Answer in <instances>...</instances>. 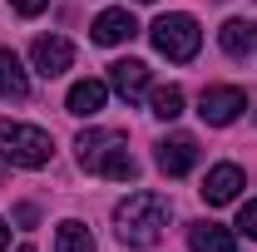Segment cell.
I'll list each match as a JSON object with an SVG mask.
<instances>
[{
  "label": "cell",
  "mask_w": 257,
  "mask_h": 252,
  "mask_svg": "<svg viewBox=\"0 0 257 252\" xmlns=\"http://www.w3.org/2000/svg\"><path fill=\"white\" fill-rule=\"evenodd\" d=\"M30 60H35V69H40L45 79H55V74H64V69L74 64V45H69L64 35H40L30 45Z\"/></svg>",
  "instance_id": "cell-7"
},
{
  "label": "cell",
  "mask_w": 257,
  "mask_h": 252,
  "mask_svg": "<svg viewBox=\"0 0 257 252\" xmlns=\"http://www.w3.org/2000/svg\"><path fill=\"white\" fill-rule=\"evenodd\" d=\"M252 40H257V25H247V20H227L223 30H218V45H223L232 60H242L252 50Z\"/></svg>",
  "instance_id": "cell-14"
},
{
  "label": "cell",
  "mask_w": 257,
  "mask_h": 252,
  "mask_svg": "<svg viewBox=\"0 0 257 252\" xmlns=\"http://www.w3.org/2000/svg\"><path fill=\"white\" fill-rule=\"evenodd\" d=\"M149 40H154V50L168 55L173 64H188L193 55H198V45H203V30H198L193 15H159L154 30H149Z\"/></svg>",
  "instance_id": "cell-4"
},
{
  "label": "cell",
  "mask_w": 257,
  "mask_h": 252,
  "mask_svg": "<svg viewBox=\"0 0 257 252\" xmlns=\"http://www.w3.org/2000/svg\"><path fill=\"white\" fill-rule=\"evenodd\" d=\"M168 218H173V203L163 198V193H128L124 203L114 208V227H119V242H128V247H154L163 237V227H168Z\"/></svg>",
  "instance_id": "cell-1"
},
{
  "label": "cell",
  "mask_w": 257,
  "mask_h": 252,
  "mask_svg": "<svg viewBox=\"0 0 257 252\" xmlns=\"http://www.w3.org/2000/svg\"><path fill=\"white\" fill-rule=\"evenodd\" d=\"M109 84H114L119 99L134 104V99L149 89V64H144V60H114V64H109Z\"/></svg>",
  "instance_id": "cell-9"
},
{
  "label": "cell",
  "mask_w": 257,
  "mask_h": 252,
  "mask_svg": "<svg viewBox=\"0 0 257 252\" xmlns=\"http://www.w3.org/2000/svg\"><path fill=\"white\" fill-rule=\"evenodd\" d=\"M149 104H154V114H159V119H168V124H173V119L183 114V89H178V84H159Z\"/></svg>",
  "instance_id": "cell-16"
},
{
  "label": "cell",
  "mask_w": 257,
  "mask_h": 252,
  "mask_svg": "<svg viewBox=\"0 0 257 252\" xmlns=\"http://www.w3.org/2000/svg\"><path fill=\"white\" fill-rule=\"evenodd\" d=\"M237 232H242V237H257V198H252V203H242V213H237Z\"/></svg>",
  "instance_id": "cell-17"
},
{
  "label": "cell",
  "mask_w": 257,
  "mask_h": 252,
  "mask_svg": "<svg viewBox=\"0 0 257 252\" xmlns=\"http://www.w3.org/2000/svg\"><path fill=\"white\" fill-rule=\"evenodd\" d=\"M104 99H109V84H104V79H79V84L69 89V99H64V109H69L74 119H94L99 109H104Z\"/></svg>",
  "instance_id": "cell-10"
},
{
  "label": "cell",
  "mask_w": 257,
  "mask_h": 252,
  "mask_svg": "<svg viewBox=\"0 0 257 252\" xmlns=\"http://www.w3.org/2000/svg\"><path fill=\"white\" fill-rule=\"evenodd\" d=\"M10 5H15V10H20V15H40V10H45V5H50V0H10Z\"/></svg>",
  "instance_id": "cell-18"
},
{
  "label": "cell",
  "mask_w": 257,
  "mask_h": 252,
  "mask_svg": "<svg viewBox=\"0 0 257 252\" xmlns=\"http://www.w3.org/2000/svg\"><path fill=\"white\" fill-rule=\"evenodd\" d=\"M242 188H247V173H242L237 163H218V168H208V178H203V203H208V208H223V203H232Z\"/></svg>",
  "instance_id": "cell-6"
},
{
  "label": "cell",
  "mask_w": 257,
  "mask_h": 252,
  "mask_svg": "<svg viewBox=\"0 0 257 252\" xmlns=\"http://www.w3.org/2000/svg\"><path fill=\"white\" fill-rule=\"evenodd\" d=\"M55 154L50 134L35 124H20V119H0V158L15 163V168H45Z\"/></svg>",
  "instance_id": "cell-3"
},
{
  "label": "cell",
  "mask_w": 257,
  "mask_h": 252,
  "mask_svg": "<svg viewBox=\"0 0 257 252\" xmlns=\"http://www.w3.org/2000/svg\"><path fill=\"white\" fill-rule=\"evenodd\" d=\"M154 158H159V168L168 178H183V173H193V163H198V139L193 134H168Z\"/></svg>",
  "instance_id": "cell-8"
},
{
  "label": "cell",
  "mask_w": 257,
  "mask_h": 252,
  "mask_svg": "<svg viewBox=\"0 0 257 252\" xmlns=\"http://www.w3.org/2000/svg\"><path fill=\"white\" fill-rule=\"evenodd\" d=\"M55 252H94V232L79 227V222H60V232H55Z\"/></svg>",
  "instance_id": "cell-15"
},
{
  "label": "cell",
  "mask_w": 257,
  "mask_h": 252,
  "mask_svg": "<svg viewBox=\"0 0 257 252\" xmlns=\"http://www.w3.org/2000/svg\"><path fill=\"white\" fill-rule=\"evenodd\" d=\"M188 247L193 252H237V237L223 222H193L188 227Z\"/></svg>",
  "instance_id": "cell-12"
},
{
  "label": "cell",
  "mask_w": 257,
  "mask_h": 252,
  "mask_svg": "<svg viewBox=\"0 0 257 252\" xmlns=\"http://www.w3.org/2000/svg\"><path fill=\"white\" fill-rule=\"evenodd\" d=\"M25 94H30V79H25L20 60L10 50H0V99H25Z\"/></svg>",
  "instance_id": "cell-13"
},
{
  "label": "cell",
  "mask_w": 257,
  "mask_h": 252,
  "mask_svg": "<svg viewBox=\"0 0 257 252\" xmlns=\"http://www.w3.org/2000/svg\"><path fill=\"white\" fill-rule=\"evenodd\" d=\"M20 252H35V247H20Z\"/></svg>",
  "instance_id": "cell-21"
},
{
  "label": "cell",
  "mask_w": 257,
  "mask_h": 252,
  "mask_svg": "<svg viewBox=\"0 0 257 252\" xmlns=\"http://www.w3.org/2000/svg\"><path fill=\"white\" fill-rule=\"evenodd\" d=\"M5 237H10V232H5V222H0V252H5Z\"/></svg>",
  "instance_id": "cell-19"
},
{
  "label": "cell",
  "mask_w": 257,
  "mask_h": 252,
  "mask_svg": "<svg viewBox=\"0 0 257 252\" xmlns=\"http://www.w3.org/2000/svg\"><path fill=\"white\" fill-rule=\"evenodd\" d=\"M139 5H154V0H139Z\"/></svg>",
  "instance_id": "cell-20"
},
{
  "label": "cell",
  "mask_w": 257,
  "mask_h": 252,
  "mask_svg": "<svg viewBox=\"0 0 257 252\" xmlns=\"http://www.w3.org/2000/svg\"><path fill=\"white\" fill-rule=\"evenodd\" d=\"M242 109H247V94H242L237 84H208V89H203V99H198V114H203V124H213V129L232 124Z\"/></svg>",
  "instance_id": "cell-5"
},
{
  "label": "cell",
  "mask_w": 257,
  "mask_h": 252,
  "mask_svg": "<svg viewBox=\"0 0 257 252\" xmlns=\"http://www.w3.org/2000/svg\"><path fill=\"white\" fill-rule=\"evenodd\" d=\"M89 30H94V45H124V40L139 35V20H134L128 10H104Z\"/></svg>",
  "instance_id": "cell-11"
},
{
  "label": "cell",
  "mask_w": 257,
  "mask_h": 252,
  "mask_svg": "<svg viewBox=\"0 0 257 252\" xmlns=\"http://www.w3.org/2000/svg\"><path fill=\"white\" fill-rule=\"evenodd\" d=\"M74 149H79V163L89 173H99V178H114V183H134L139 178V163L128 154V139L114 134V129H84Z\"/></svg>",
  "instance_id": "cell-2"
}]
</instances>
